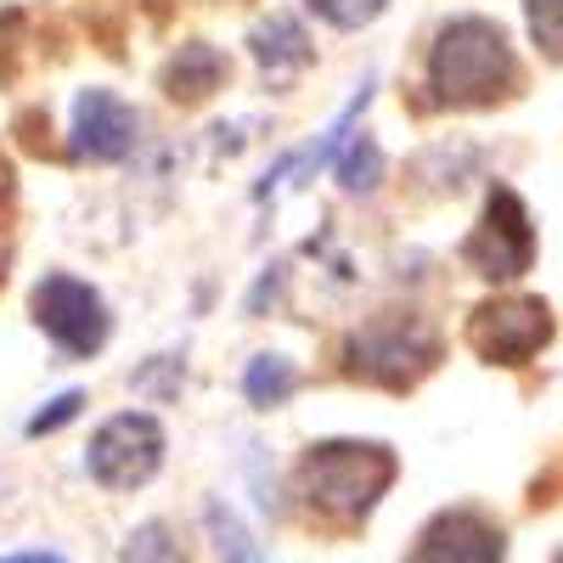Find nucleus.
<instances>
[{"label":"nucleus","mask_w":563,"mask_h":563,"mask_svg":"<svg viewBox=\"0 0 563 563\" xmlns=\"http://www.w3.org/2000/svg\"><path fill=\"white\" fill-rule=\"evenodd\" d=\"M512 85V45L490 18H451L429 52V90L451 108L496 102Z\"/></svg>","instance_id":"1"},{"label":"nucleus","mask_w":563,"mask_h":563,"mask_svg":"<svg viewBox=\"0 0 563 563\" xmlns=\"http://www.w3.org/2000/svg\"><path fill=\"white\" fill-rule=\"evenodd\" d=\"M395 479V456L384 445H361V440H327L310 445L299 485L310 496V507H321L327 519H361Z\"/></svg>","instance_id":"2"},{"label":"nucleus","mask_w":563,"mask_h":563,"mask_svg":"<svg viewBox=\"0 0 563 563\" xmlns=\"http://www.w3.org/2000/svg\"><path fill=\"white\" fill-rule=\"evenodd\" d=\"M158 462H164V429H158V417H147V411L108 417L97 429V440H90V451H85L90 479L108 485V490L147 485L158 474Z\"/></svg>","instance_id":"3"},{"label":"nucleus","mask_w":563,"mask_h":563,"mask_svg":"<svg viewBox=\"0 0 563 563\" xmlns=\"http://www.w3.org/2000/svg\"><path fill=\"white\" fill-rule=\"evenodd\" d=\"M34 321L63 355H97L108 344V305L79 276H45L34 288Z\"/></svg>","instance_id":"4"},{"label":"nucleus","mask_w":563,"mask_h":563,"mask_svg":"<svg viewBox=\"0 0 563 563\" xmlns=\"http://www.w3.org/2000/svg\"><path fill=\"white\" fill-rule=\"evenodd\" d=\"M429 361H434V333L406 316H384L350 339V366L378 384H411Z\"/></svg>","instance_id":"5"},{"label":"nucleus","mask_w":563,"mask_h":563,"mask_svg":"<svg viewBox=\"0 0 563 563\" xmlns=\"http://www.w3.org/2000/svg\"><path fill=\"white\" fill-rule=\"evenodd\" d=\"M467 265H474L479 276H519L536 254V231H530V214L525 203L507 192V186H496L490 203H485V220L474 225V238H467Z\"/></svg>","instance_id":"6"},{"label":"nucleus","mask_w":563,"mask_h":563,"mask_svg":"<svg viewBox=\"0 0 563 563\" xmlns=\"http://www.w3.org/2000/svg\"><path fill=\"white\" fill-rule=\"evenodd\" d=\"M135 147V113L113 90H79L74 102V153L90 164H119Z\"/></svg>","instance_id":"7"},{"label":"nucleus","mask_w":563,"mask_h":563,"mask_svg":"<svg viewBox=\"0 0 563 563\" xmlns=\"http://www.w3.org/2000/svg\"><path fill=\"white\" fill-rule=\"evenodd\" d=\"M547 333L552 321H547V305L536 299H501L474 316V344L485 361H525L530 350L547 344Z\"/></svg>","instance_id":"8"},{"label":"nucleus","mask_w":563,"mask_h":563,"mask_svg":"<svg viewBox=\"0 0 563 563\" xmlns=\"http://www.w3.org/2000/svg\"><path fill=\"white\" fill-rule=\"evenodd\" d=\"M411 563H501V530L479 512H440V519L422 530Z\"/></svg>","instance_id":"9"},{"label":"nucleus","mask_w":563,"mask_h":563,"mask_svg":"<svg viewBox=\"0 0 563 563\" xmlns=\"http://www.w3.org/2000/svg\"><path fill=\"white\" fill-rule=\"evenodd\" d=\"M254 57H260V68L271 74V85H282V79H294V74L310 63V40H305V29H299L288 12H276L271 23L254 29Z\"/></svg>","instance_id":"10"},{"label":"nucleus","mask_w":563,"mask_h":563,"mask_svg":"<svg viewBox=\"0 0 563 563\" xmlns=\"http://www.w3.org/2000/svg\"><path fill=\"white\" fill-rule=\"evenodd\" d=\"M225 79V57L214 52V45H180V57L164 68V85L175 102H198L209 97V90Z\"/></svg>","instance_id":"11"},{"label":"nucleus","mask_w":563,"mask_h":563,"mask_svg":"<svg viewBox=\"0 0 563 563\" xmlns=\"http://www.w3.org/2000/svg\"><path fill=\"white\" fill-rule=\"evenodd\" d=\"M294 389H299V372H294L288 355H260V361H249V372H243V395H249L254 406H282Z\"/></svg>","instance_id":"12"},{"label":"nucleus","mask_w":563,"mask_h":563,"mask_svg":"<svg viewBox=\"0 0 563 563\" xmlns=\"http://www.w3.org/2000/svg\"><path fill=\"white\" fill-rule=\"evenodd\" d=\"M203 525H209V536H214V552H220V563H265L260 541L243 530V519H238L231 507L209 501V507H203Z\"/></svg>","instance_id":"13"},{"label":"nucleus","mask_w":563,"mask_h":563,"mask_svg":"<svg viewBox=\"0 0 563 563\" xmlns=\"http://www.w3.org/2000/svg\"><path fill=\"white\" fill-rule=\"evenodd\" d=\"M530 34L547 57H563V0H525Z\"/></svg>","instance_id":"14"},{"label":"nucleus","mask_w":563,"mask_h":563,"mask_svg":"<svg viewBox=\"0 0 563 563\" xmlns=\"http://www.w3.org/2000/svg\"><path fill=\"white\" fill-rule=\"evenodd\" d=\"M384 7H389V0H310V12L321 23H333V29H366Z\"/></svg>","instance_id":"15"},{"label":"nucleus","mask_w":563,"mask_h":563,"mask_svg":"<svg viewBox=\"0 0 563 563\" xmlns=\"http://www.w3.org/2000/svg\"><path fill=\"white\" fill-rule=\"evenodd\" d=\"M124 563H175V541L164 525H141L130 541H124Z\"/></svg>","instance_id":"16"},{"label":"nucleus","mask_w":563,"mask_h":563,"mask_svg":"<svg viewBox=\"0 0 563 563\" xmlns=\"http://www.w3.org/2000/svg\"><path fill=\"white\" fill-rule=\"evenodd\" d=\"M378 169H384L378 147H372V141H355L339 175H344V186H350V192H366V186H378Z\"/></svg>","instance_id":"17"},{"label":"nucleus","mask_w":563,"mask_h":563,"mask_svg":"<svg viewBox=\"0 0 563 563\" xmlns=\"http://www.w3.org/2000/svg\"><path fill=\"white\" fill-rule=\"evenodd\" d=\"M79 406H85V395H79V389L57 395V400H52V411H40V417L29 422V434H52V429H63L68 417H79Z\"/></svg>","instance_id":"18"},{"label":"nucleus","mask_w":563,"mask_h":563,"mask_svg":"<svg viewBox=\"0 0 563 563\" xmlns=\"http://www.w3.org/2000/svg\"><path fill=\"white\" fill-rule=\"evenodd\" d=\"M0 563H63L57 552H12V558H0Z\"/></svg>","instance_id":"19"},{"label":"nucleus","mask_w":563,"mask_h":563,"mask_svg":"<svg viewBox=\"0 0 563 563\" xmlns=\"http://www.w3.org/2000/svg\"><path fill=\"white\" fill-rule=\"evenodd\" d=\"M558 563H563V552H558Z\"/></svg>","instance_id":"20"}]
</instances>
